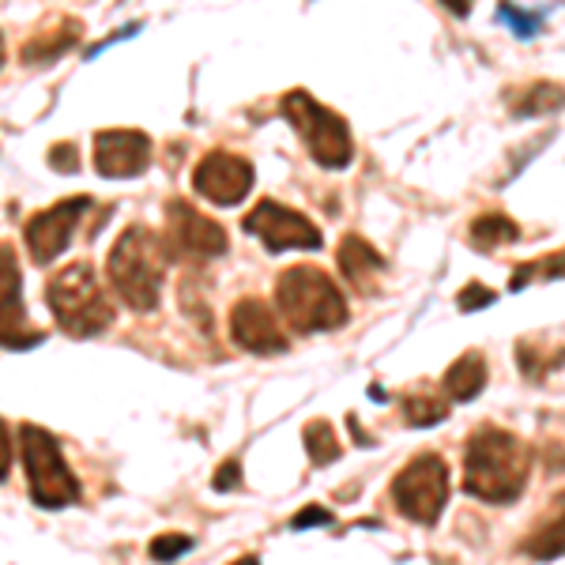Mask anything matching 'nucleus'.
Here are the masks:
<instances>
[{
	"mask_svg": "<svg viewBox=\"0 0 565 565\" xmlns=\"http://www.w3.org/2000/svg\"><path fill=\"white\" fill-rule=\"evenodd\" d=\"M527 476H532V452L521 437L501 426H479L463 445V494L487 505H509L524 494Z\"/></svg>",
	"mask_w": 565,
	"mask_h": 565,
	"instance_id": "1",
	"label": "nucleus"
},
{
	"mask_svg": "<svg viewBox=\"0 0 565 565\" xmlns=\"http://www.w3.org/2000/svg\"><path fill=\"white\" fill-rule=\"evenodd\" d=\"M106 276L132 313H151L162 298V279H167V253H162L159 234L140 223L129 226L109 249Z\"/></svg>",
	"mask_w": 565,
	"mask_h": 565,
	"instance_id": "2",
	"label": "nucleus"
},
{
	"mask_svg": "<svg viewBox=\"0 0 565 565\" xmlns=\"http://www.w3.org/2000/svg\"><path fill=\"white\" fill-rule=\"evenodd\" d=\"M276 306L282 321L290 324V332L313 335V332H332V328L348 324V302L343 290L335 287L332 276H324L321 268H287L276 282Z\"/></svg>",
	"mask_w": 565,
	"mask_h": 565,
	"instance_id": "3",
	"label": "nucleus"
},
{
	"mask_svg": "<svg viewBox=\"0 0 565 565\" xmlns=\"http://www.w3.org/2000/svg\"><path fill=\"white\" fill-rule=\"evenodd\" d=\"M45 306L61 324V332H68L72 340H90L114 324V306H109L90 260L68 264L45 282Z\"/></svg>",
	"mask_w": 565,
	"mask_h": 565,
	"instance_id": "4",
	"label": "nucleus"
},
{
	"mask_svg": "<svg viewBox=\"0 0 565 565\" xmlns=\"http://www.w3.org/2000/svg\"><path fill=\"white\" fill-rule=\"evenodd\" d=\"M282 117L295 125L298 140L306 143L309 159L324 170H348L354 162V140L343 114L317 103L309 90H290L282 98Z\"/></svg>",
	"mask_w": 565,
	"mask_h": 565,
	"instance_id": "5",
	"label": "nucleus"
},
{
	"mask_svg": "<svg viewBox=\"0 0 565 565\" xmlns=\"http://www.w3.org/2000/svg\"><path fill=\"white\" fill-rule=\"evenodd\" d=\"M20 452L26 468V490L39 509H65L79 501V479L72 476L65 449L50 430L34 423L20 426Z\"/></svg>",
	"mask_w": 565,
	"mask_h": 565,
	"instance_id": "6",
	"label": "nucleus"
},
{
	"mask_svg": "<svg viewBox=\"0 0 565 565\" xmlns=\"http://www.w3.org/2000/svg\"><path fill=\"white\" fill-rule=\"evenodd\" d=\"M392 501H396L399 516H407L412 524L434 527L449 505V463L437 452L415 457L392 479Z\"/></svg>",
	"mask_w": 565,
	"mask_h": 565,
	"instance_id": "7",
	"label": "nucleus"
},
{
	"mask_svg": "<svg viewBox=\"0 0 565 565\" xmlns=\"http://www.w3.org/2000/svg\"><path fill=\"white\" fill-rule=\"evenodd\" d=\"M162 253L178 260H215L226 253V231L215 218L200 215L189 200L167 204V231H162Z\"/></svg>",
	"mask_w": 565,
	"mask_h": 565,
	"instance_id": "8",
	"label": "nucleus"
},
{
	"mask_svg": "<svg viewBox=\"0 0 565 565\" xmlns=\"http://www.w3.org/2000/svg\"><path fill=\"white\" fill-rule=\"evenodd\" d=\"M242 226H245V234L260 238L268 253H287V249H309V253H313V249H321V245H324L321 231H317V226L309 223L302 212L279 204V200H260V204L245 215Z\"/></svg>",
	"mask_w": 565,
	"mask_h": 565,
	"instance_id": "9",
	"label": "nucleus"
},
{
	"mask_svg": "<svg viewBox=\"0 0 565 565\" xmlns=\"http://www.w3.org/2000/svg\"><path fill=\"white\" fill-rule=\"evenodd\" d=\"M90 207H95L90 196H68V200H61V204L45 207V212H39L31 223H26V231H23L26 253H31V260L39 264V268L53 264L68 249L79 218H84Z\"/></svg>",
	"mask_w": 565,
	"mask_h": 565,
	"instance_id": "10",
	"label": "nucleus"
},
{
	"mask_svg": "<svg viewBox=\"0 0 565 565\" xmlns=\"http://www.w3.org/2000/svg\"><path fill=\"white\" fill-rule=\"evenodd\" d=\"M42 332L26 321L23 309V271L20 257L8 242H0V348L8 351H26L39 348Z\"/></svg>",
	"mask_w": 565,
	"mask_h": 565,
	"instance_id": "11",
	"label": "nucleus"
},
{
	"mask_svg": "<svg viewBox=\"0 0 565 565\" xmlns=\"http://www.w3.org/2000/svg\"><path fill=\"white\" fill-rule=\"evenodd\" d=\"M253 181H257V170H253L249 159L234 151H212L196 162L193 170V189L196 196L212 200L215 207H234L249 196Z\"/></svg>",
	"mask_w": 565,
	"mask_h": 565,
	"instance_id": "12",
	"label": "nucleus"
},
{
	"mask_svg": "<svg viewBox=\"0 0 565 565\" xmlns=\"http://www.w3.org/2000/svg\"><path fill=\"white\" fill-rule=\"evenodd\" d=\"M151 167V136L140 129H106L95 136V170L103 178H140Z\"/></svg>",
	"mask_w": 565,
	"mask_h": 565,
	"instance_id": "13",
	"label": "nucleus"
},
{
	"mask_svg": "<svg viewBox=\"0 0 565 565\" xmlns=\"http://www.w3.org/2000/svg\"><path fill=\"white\" fill-rule=\"evenodd\" d=\"M231 335L242 351H253V354L287 351V335H282L271 306L260 302V298H242V302L231 309Z\"/></svg>",
	"mask_w": 565,
	"mask_h": 565,
	"instance_id": "14",
	"label": "nucleus"
},
{
	"mask_svg": "<svg viewBox=\"0 0 565 565\" xmlns=\"http://www.w3.org/2000/svg\"><path fill=\"white\" fill-rule=\"evenodd\" d=\"M335 264H340V271L348 276L351 287L362 290V295H373V290H377V276L388 268V260L381 257L366 238H359V234H348V238L340 242Z\"/></svg>",
	"mask_w": 565,
	"mask_h": 565,
	"instance_id": "15",
	"label": "nucleus"
},
{
	"mask_svg": "<svg viewBox=\"0 0 565 565\" xmlns=\"http://www.w3.org/2000/svg\"><path fill=\"white\" fill-rule=\"evenodd\" d=\"M521 551L535 562L565 558V494L551 501V509H546V516L535 524V532H527L521 540Z\"/></svg>",
	"mask_w": 565,
	"mask_h": 565,
	"instance_id": "16",
	"label": "nucleus"
},
{
	"mask_svg": "<svg viewBox=\"0 0 565 565\" xmlns=\"http://www.w3.org/2000/svg\"><path fill=\"white\" fill-rule=\"evenodd\" d=\"M487 381H490L487 354L463 351L460 359L449 366V373H445V392H449V399H457V404H471V399L487 388Z\"/></svg>",
	"mask_w": 565,
	"mask_h": 565,
	"instance_id": "17",
	"label": "nucleus"
},
{
	"mask_svg": "<svg viewBox=\"0 0 565 565\" xmlns=\"http://www.w3.org/2000/svg\"><path fill=\"white\" fill-rule=\"evenodd\" d=\"M509 109L516 117H543V114H558L565 109V87L551 84V79H535L527 87L509 90Z\"/></svg>",
	"mask_w": 565,
	"mask_h": 565,
	"instance_id": "18",
	"label": "nucleus"
},
{
	"mask_svg": "<svg viewBox=\"0 0 565 565\" xmlns=\"http://www.w3.org/2000/svg\"><path fill=\"white\" fill-rule=\"evenodd\" d=\"M79 31H84L79 20H65L57 31L34 34V39L23 45V65H50V61H57L61 53H68L72 45L79 42Z\"/></svg>",
	"mask_w": 565,
	"mask_h": 565,
	"instance_id": "19",
	"label": "nucleus"
},
{
	"mask_svg": "<svg viewBox=\"0 0 565 565\" xmlns=\"http://www.w3.org/2000/svg\"><path fill=\"white\" fill-rule=\"evenodd\" d=\"M468 238H471V245H476L479 253H494V249H501V245H513L516 238H521V226H516L509 215H501V212H487V215H479L476 223H471Z\"/></svg>",
	"mask_w": 565,
	"mask_h": 565,
	"instance_id": "20",
	"label": "nucleus"
},
{
	"mask_svg": "<svg viewBox=\"0 0 565 565\" xmlns=\"http://www.w3.org/2000/svg\"><path fill=\"white\" fill-rule=\"evenodd\" d=\"M554 279H565V249H554L546 257H535V260H524L521 268L513 271L509 279V290H527L532 282H554Z\"/></svg>",
	"mask_w": 565,
	"mask_h": 565,
	"instance_id": "21",
	"label": "nucleus"
},
{
	"mask_svg": "<svg viewBox=\"0 0 565 565\" xmlns=\"http://www.w3.org/2000/svg\"><path fill=\"white\" fill-rule=\"evenodd\" d=\"M302 441H306V452L309 460H313V468H328V463L340 460V437H335L332 423H324V418H313V423L302 430Z\"/></svg>",
	"mask_w": 565,
	"mask_h": 565,
	"instance_id": "22",
	"label": "nucleus"
},
{
	"mask_svg": "<svg viewBox=\"0 0 565 565\" xmlns=\"http://www.w3.org/2000/svg\"><path fill=\"white\" fill-rule=\"evenodd\" d=\"M399 407H404V423L415 426V430H426V426L445 423V415H449V404L430 396V392H407Z\"/></svg>",
	"mask_w": 565,
	"mask_h": 565,
	"instance_id": "23",
	"label": "nucleus"
},
{
	"mask_svg": "<svg viewBox=\"0 0 565 565\" xmlns=\"http://www.w3.org/2000/svg\"><path fill=\"white\" fill-rule=\"evenodd\" d=\"M494 15H498V23H505L521 42L535 39V34H540V26L546 23V12H540V8H532V12H527V8H516V4H501Z\"/></svg>",
	"mask_w": 565,
	"mask_h": 565,
	"instance_id": "24",
	"label": "nucleus"
},
{
	"mask_svg": "<svg viewBox=\"0 0 565 565\" xmlns=\"http://www.w3.org/2000/svg\"><path fill=\"white\" fill-rule=\"evenodd\" d=\"M516 354H521V370H524V377H527V381H543L546 373L558 370L562 362H565V348H558L554 354H546V351L535 354V351H532V340H521V348H516Z\"/></svg>",
	"mask_w": 565,
	"mask_h": 565,
	"instance_id": "25",
	"label": "nucleus"
},
{
	"mask_svg": "<svg viewBox=\"0 0 565 565\" xmlns=\"http://www.w3.org/2000/svg\"><path fill=\"white\" fill-rule=\"evenodd\" d=\"M196 546L193 535H181V532H167V535H154L148 554L154 562H178L181 554H189Z\"/></svg>",
	"mask_w": 565,
	"mask_h": 565,
	"instance_id": "26",
	"label": "nucleus"
},
{
	"mask_svg": "<svg viewBox=\"0 0 565 565\" xmlns=\"http://www.w3.org/2000/svg\"><path fill=\"white\" fill-rule=\"evenodd\" d=\"M494 302H498V295L490 287H482V282H468V287L457 295V306L463 309V313H476V309H487Z\"/></svg>",
	"mask_w": 565,
	"mask_h": 565,
	"instance_id": "27",
	"label": "nucleus"
},
{
	"mask_svg": "<svg viewBox=\"0 0 565 565\" xmlns=\"http://www.w3.org/2000/svg\"><path fill=\"white\" fill-rule=\"evenodd\" d=\"M50 167L57 170V174H76L79 170V154L72 143H53L50 148Z\"/></svg>",
	"mask_w": 565,
	"mask_h": 565,
	"instance_id": "28",
	"label": "nucleus"
},
{
	"mask_svg": "<svg viewBox=\"0 0 565 565\" xmlns=\"http://www.w3.org/2000/svg\"><path fill=\"white\" fill-rule=\"evenodd\" d=\"M328 524H332V513H328V509H321V505L298 509L295 521H290V527H295V532H306V527H328Z\"/></svg>",
	"mask_w": 565,
	"mask_h": 565,
	"instance_id": "29",
	"label": "nucleus"
},
{
	"mask_svg": "<svg viewBox=\"0 0 565 565\" xmlns=\"http://www.w3.org/2000/svg\"><path fill=\"white\" fill-rule=\"evenodd\" d=\"M212 487H215V490H223V494H231V490H238V487H242V460H226L223 468L215 471Z\"/></svg>",
	"mask_w": 565,
	"mask_h": 565,
	"instance_id": "30",
	"label": "nucleus"
},
{
	"mask_svg": "<svg viewBox=\"0 0 565 565\" xmlns=\"http://www.w3.org/2000/svg\"><path fill=\"white\" fill-rule=\"evenodd\" d=\"M12 471V434H8V423L0 418V482Z\"/></svg>",
	"mask_w": 565,
	"mask_h": 565,
	"instance_id": "31",
	"label": "nucleus"
},
{
	"mask_svg": "<svg viewBox=\"0 0 565 565\" xmlns=\"http://www.w3.org/2000/svg\"><path fill=\"white\" fill-rule=\"evenodd\" d=\"M234 565H260V558H257V554H245V558L234 562Z\"/></svg>",
	"mask_w": 565,
	"mask_h": 565,
	"instance_id": "32",
	"label": "nucleus"
},
{
	"mask_svg": "<svg viewBox=\"0 0 565 565\" xmlns=\"http://www.w3.org/2000/svg\"><path fill=\"white\" fill-rule=\"evenodd\" d=\"M0 65H4V39H0Z\"/></svg>",
	"mask_w": 565,
	"mask_h": 565,
	"instance_id": "33",
	"label": "nucleus"
}]
</instances>
